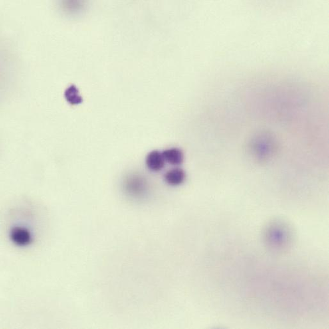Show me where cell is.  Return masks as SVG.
<instances>
[{"instance_id":"6da1fadb","label":"cell","mask_w":329,"mask_h":329,"mask_svg":"<svg viewBox=\"0 0 329 329\" xmlns=\"http://www.w3.org/2000/svg\"><path fill=\"white\" fill-rule=\"evenodd\" d=\"M12 241L18 246H27L31 243V234L27 229L21 227H14L11 230Z\"/></svg>"},{"instance_id":"277c9868","label":"cell","mask_w":329,"mask_h":329,"mask_svg":"<svg viewBox=\"0 0 329 329\" xmlns=\"http://www.w3.org/2000/svg\"><path fill=\"white\" fill-rule=\"evenodd\" d=\"M165 161L173 165H181L183 163V153L178 148H171L166 149L162 152Z\"/></svg>"},{"instance_id":"7a4b0ae2","label":"cell","mask_w":329,"mask_h":329,"mask_svg":"<svg viewBox=\"0 0 329 329\" xmlns=\"http://www.w3.org/2000/svg\"><path fill=\"white\" fill-rule=\"evenodd\" d=\"M145 162L149 170L153 172L161 171L165 165V159L163 158L162 153L158 151H153L149 153Z\"/></svg>"},{"instance_id":"5b68a950","label":"cell","mask_w":329,"mask_h":329,"mask_svg":"<svg viewBox=\"0 0 329 329\" xmlns=\"http://www.w3.org/2000/svg\"><path fill=\"white\" fill-rule=\"evenodd\" d=\"M127 191L135 196H140L145 191V183L139 177H132L127 182Z\"/></svg>"},{"instance_id":"8992f818","label":"cell","mask_w":329,"mask_h":329,"mask_svg":"<svg viewBox=\"0 0 329 329\" xmlns=\"http://www.w3.org/2000/svg\"><path fill=\"white\" fill-rule=\"evenodd\" d=\"M65 97L67 101L72 104H80L82 102V99L80 96L78 90L75 86H70L66 90Z\"/></svg>"},{"instance_id":"3957f363","label":"cell","mask_w":329,"mask_h":329,"mask_svg":"<svg viewBox=\"0 0 329 329\" xmlns=\"http://www.w3.org/2000/svg\"><path fill=\"white\" fill-rule=\"evenodd\" d=\"M186 173L183 169L175 168L171 169L165 174L164 179L167 184L171 186H178L184 182Z\"/></svg>"}]
</instances>
